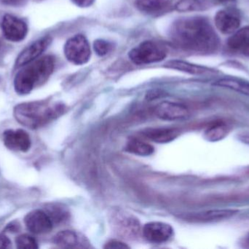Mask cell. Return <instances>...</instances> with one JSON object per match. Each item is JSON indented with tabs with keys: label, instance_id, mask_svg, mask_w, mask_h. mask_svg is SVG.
<instances>
[{
	"label": "cell",
	"instance_id": "cell-1",
	"mask_svg": "<svg viewBox=\"0 0 249 249\" xmlns=\"http://www.w3.org/2000/svg\"><path fill=\"white\" fill-rule=\"evenodd\" d=\"M169 37L178 48L196 54H213L219 46V38L213 26L200 16L177 19L171 25Z\"/></svg>",
	"mask_w": 249,
	"mask_h": 249
},
{
	"label": "cell",
	"instance_id": "cell-2",
	"mask_svg": "<svg viewBox=\"0 0 249 249\" xmlns=\"http://www.w3.org/2000/svg\"><path fill=\"white\" fill-rule=\"evenodd\" d=\"M64 111L62 105L51 104L45 101L24 102L15 108V118L18 122L30 129L43 127L61 115Z\"/></svg>",
	"mask_w": 249,
	"mask_h": 249
},
{
	"label": "cell",
	"instance_id": "cell-3",
	"mask_svg": "<svg viewBox=\"0 0 249 249\" xmlns=\"http://www.w3.org/2000/svg\"><path fill=\"white\" fill-rule=\"evenodd\" d=\"M55 59L46 56L23 66L14 79V88L19 95L30 93L36 86L45 83L52 74Z\"/></svg>",
	"mask_w": 249,
	"mask_h": 249
},
{
	"label": "cell",
	"instance_id": "cell-4",
	"mask_svg": "<svg viewBox=\"0 0 249 249\" xmlns=\"http://www.w3.org/2000/svg\"><path fill=\"white\" fill-rule=\"evenodd\" d=\"M168 49L163 44L152 40L143 41L130 50L128 57L136 65L159 62L166 58Z\"/></svg>",
	"mask_w": 249,
	"mask_h": 249
},
{
	"label": "cell",
	"instance_id": "cell-5",
	"mask_svg": "<svg viewBox=\"0 0 249 249\" xmlns=\"http://www.w3.org/2000/svg\"><path fill=\"white\" fill-rule=\"evenodd\" d=\"M64 54L70 62L75 65L86 64L91 56L90 44L83 35L71 37L64 45Z\"/></svg>",
	"mask_w": 249,
	"mask_h": 249
},
{
	"label": "cell",
	"instance_id": "cell-6",
	"mask_svg": "<svg viewBox=\"0 0 249 249\" xmlns=\"http://www.w3.org/2000/svg\"><path fill=\"white\" fill-rule=\"evenodd\" d=\"M111 222L117 235L125 239H136L140 234V224L138 219L130 213L123 211L114 212Z\"/></svg>",
	"mask_w": 249,
	"mask_h": 249
},
{
	"label": "cell",
	"instance_id": "cell-7",
	"mask_svg": "<svg viewBox=\"0 0 249 249\" xmlns=\"http://www.w3.org/2000/svg\"><path fill=\"white\" fill-rule=\"evenodd\" d=\"M1 28L4 37L13 42H20L27 35L28 26L26 22L12 15H4L1 19Z\"/></svg>",
	"mask_w": 249,
	"mask_h": 249
},
{
	"label": "cell",
	"instance_id": "cell-8",
	"mask_svg": "<svg viewBox=\"0 0 249 249\" xmlns=\"http://www.w3.org/2000/svg\"><path fill=\"white\" fill-rule=\"evenodd\" d=\"M26 228L32 233L43 235L52 230L53 223L45 211L35 210L29 212L24 219Z\"/></svg>",
	"mask_w": 249,
	"mask_h": 249
},
{
	"label": "cell",
	"instance_id": "cell-9",
	"mask_svg": "<svg viewBox=\"0 0 249 249\" xmlns=\"http://www.w3.org/2000/svg\"><path fill=\"white\" fill-rule=\"evenodd\" d=\"M142 235L145 239L153 244H162L168 241L174 234L172 227L163 222H152L142 228Z\"/></svg>",
	"mask_w": 249,
	"mask_h": 249
},
{
	"label": "cell",
	"instance_id": "cell-10",
	"mask_svg": "<svg viewBox=\"0 0 249 249\" xmlns=\"http://www.w3.org/2000/svg\"><path fill=\"white\" fill-rule=\"evenodd\" d=\"M155 114L160 119L165 121L184 120L190 115L188 108L184 105L168 101L161 102L157 105Z\"/></svg>",
	"mask_w": 249,
	"mask_h": 249
},
{
	"label": "cell",
	"instance_id": "cell-11",
	"mask_svg": "<svg viewBox=\"0 0 249 249\" xmlns=\"http://www.w3.org/2000/svg\"><path fill=\"white\" fill-rule=\"evenodd\" d=\"M2 137L6 147L15 152H27L32 146L29 134L23 130H6Z\"/></svg>",
	"mask_w": 249,
	"mask_h": 249
},
{
	"label": "cell",
	"instance_id": "cell-12",
	"mask_svg": "<svg viewBox=\"0 0 249 249\" xmlns=\"http://www.w3.org/2000/svg\"><path fill=\"white\" fill-rule=\"evenodd\" d=\"M216 29L225 35L236 32L241 24V19L236 12L232 10H222L217 12L214 18Z\"/></svg>",
	"mask_w": 249,
	"mask_h": 249
},
{
	"label": "cell",
	"instance_id": "cell-13",
	"mask_svg": "<svg viewBox=\"0 0 249 249\" xmlns=\"http://www.w3.org/2000/svg\"><path fill=\"white\" fill-rule=\"evenodd\" d=\"M52 39L50 37H45L31 44L23 50L18 57L16 67H20L32 62L39 57L51 44Z\"/></svg>",
	"mask_w": 249,
	"mask_h": 249
},
{
	"label": "cell",
	"instance_id": "cell-14",
	"mask_svg": "<svg viewBox=\"0 0 249 249\" xmlns=\"http://www.w3.org/2000/svg\"><path fill=\"white\" fill-rule=\"evenodd\" d=\"M171 0H136V7L141 13L150 16L165 14L171 9Z\"/></svg>",
	"mask_w": 249,
	"mask_h": 249
},
{
	"label": "cell",
	"instance_id": "cell-15",
	"mask_svg": "<svg viewBox=\"0 0 249 249\" xmlns=\"http://www.w3.org/2000/svg\"><path fill=\"white\" fill-rule=\"evenodd\" d=\"M239 212L235 209H216L191 215L189 219L195 222H213L228 219Z\"/></svg>",
	"mask_w": 249,
	"mask_h": 249
},
{
	"label": "cell",
	"instance_id": "cell-16",
	"mask_svg": "<svg viewBox=\"0 0 249 249\" xmlns=\"http://www.w3.org/2000/svg\"><path fill=\"white\" fill-rule=\"evenodd\" d=\"M228 45L231 50L247 55L249 51V26L241 28L228 39Z\"/></svg>",
	"mask_w": 249,
	"mask_h": 249
},
{
	"label": "cell",
	"instance_id": "cell-17",
	"mask_svg": "<svg viewBox=\"0 0 249 249\" xmlns=\"http://www.w3.org/2000/svg\"><path fill=\"white\" fill-rule=\"evenodd\" d=\"M143 136L158 143H167L175 140L178 136V131L171 128H149L142 132Z\"/></svg>",
	"mask_w": 249,
	"mask_h": 249
},
{
	"label": "cell",
	"instance_id": "cell-18",
	"mask_svg": "<svg viewBox=\"0 0 249 249\" xmlns=\"http://www.w3.org/2000/svg\"><path fill=\"white\" fill-rule=\"evenodd\" d=\"M165 67L173 69V70H180V71L193 75H203L206 74V73H216V71L213 69L191 64V63L181 61V60L169 61L165 64Z\"/></svg>",
	"mask_w": 249,
	"mask_h": 249
},
{
	"label": "cell",
	"instance_id": "cell-19",
	"mask_svg": "<svg viewBox=\"0 0 249 249\" xmlns=\"http://www.w3.org/2000/svg\"><path fill=\"white\" fill-rule=\"evenodd\" d=\"M213 86L225 88L249 96V83L241 79L225 77L216 80L213 83Z\"/></svg>",
	"mask_w": 249,
	"mask_h": 249
},
{
	"label": "cell",
	"instance_id": "cell-20",
	"mask_svg": "<svg viewBox=\"0 0 249 249\" xmlns=\"http://www.w3.org/2000/svg\"><path fill=\"white\" fill-rule=\"evenodd\" d=\"M54 244L60 248L72 249L79 247L80 239L74 231L64 230L58 232L54 237Z\"/></svg>",
	"mask_w": 249,
	"mask_h": 249
},
{
	"label": "cell",
	"instance_id": "cell-21",
	"mask_svg": "<svg viewBox=\"0 0 249 249\" xmlns=\"http://www.w3.org/2000/svg\"><path fill=\"white\" fill-rule=\"evenodd\" d=\"M210 7V3L208 0H180L175 6L178 12L203 11Z\"/></svg>",
	"mask_w": 249,
	"mask_h": 249
},
{
	"label": "cell",
	"instance_id": "cell-22",
	"mask_svg": "<svg viewBox=\"0 0 249 249\" xmlns=\"http://www.w3.org/2000/svg\"><path fill=\"white\" fill-rule=\"evenodd\" d=\"M229 127L225 123L219 122L211 126L204 133V137L209 142H218L223 140L229 134Z\"/></svg>",
	"mask_w": 249,
	"mask_h": 249
},
{
	"label": "cell",
	"instance_id": "cell-23",
	"mask_svg": "<svg viewBox=\"0 0 249 249\" xmlns=\"http://www.w3.org/2000/svg\"><path fill=\"white\" fill-rule=\"evenodd\" d=\"M125 149L127 152L140 156H150L154 152V148L151 145L137 139L130 140Z\"/></svg>",
	"mask_w": 249,
	"mask_h": 249
},
{
	"label": "cell",
	"instance_id": "cell-24",
	"mask_svg": "<svg viewBox=\"0 0 249 249\" xmlns=\"http://www.w3.org/2000/svg\"><path fill=\"white\" fill-rule=\"evenodd\" d=\"M52 220L53 223L59 224L67 219V210L59 205H50L45 211Z\"/></svg>",
	"mask_w": 249,
	"mask_h": 249
},
{
	"label": "cell",
	"instance_id": "cell-25",
	"mask_svg": "<svg viewBox=\"0 0 249 249\" xmlns=\"http://www.w3.org/2000/svg\"><path fill=\"white\" fill-rule=\"evenodd\" d=\"M93 49L98 56L104 57L107 55L113 49V44L105 39H99L95 40Z\"/></svg>",
	"mask_w": 249,
	"mask_h": 249
},
{
	"label": "cell",
	"instance_id": "cell-26",
	"mask_svg": "<svg viewBox=\"0 0 249 249\" xmlns=\"http://www.w3.org/2000/svg\"><path fill=\"white\" fill-rule=\"evenodd\" d=\"M16 247L19 249H38L37 243L33 237L29 235H21L16 240Z\"/></svg>",
	"mask_w": 249,
	"mask_h": 249
},
{
	"label": "cell",
	"instance_id": "cell-27",
	"mask_svg": "<svg viewBox=\"0 0 249 249\" xmlns=\"http://www.w3.org/2000/svg\"><path fill=\"white\" fill-rule=\"evenodd\" d=\"M105 249H129L128 246L126 245L122 241H117V240H112L109 242L107 243Z\"/></svg>",
	"mask_w": 249,
	"mask_h": 249
},
{
	"label": "cell",
	"instance_id": "cell-28",
	"mask_svg": "<svg viewBox=\"0 0 249 249\" xmlns=\"http://www.w3.org/2000/svg\"><path fill=\"white\" fill-rule=\"evenodd\" d=\"M71 1L77 7L86 8L91 6L95 0H71Z\"/></svg>",
	"mask_w": 249,
	"mask_h": 249
},
{
	"label": "cell",
	"instance_id": "cell-29",
	"mask_svg": "<svg viewBox=\"0 0 249 249\" xmlns=\"http://www.w3.org/2000/svg\"><path fill=\"white\" fill-rule=\"evenodd\" d=\"M12 243L10 240L6 235H0V249H10L12 247Z\"/></svg>",
	"mask_w": 249,
	"mask_h": 249
},
{
	"label": "cell",
	"instance_id": "cell-30",
	"mask_svg": "<svg viewBox=\"0 0 249 249\" xmlns=\"http://www.w3.org/2000/svg\"><path fill=\"white\" fill-rule=\"evenodd\" d=\"M26 0H1L3 4L6 5L12 6V7H18L22 5Z\"/></svg>",
	"mask_w": 249,
	"mask_h": 249
},
{
	"label": "cell",
	"instance_id": "cell-31",
	"mask_svg": "<svg viewBox=\"0 0 249 249\" xmlns=\"http://www.w3.org/2000/svg\"><path fill=\"white\" fill-rule=\"evenodd\" d=\"M20 229V225L18 222H12L10 225L7 227V230L10 232H16Z\"/></svg>",
	"mask_w": 249,
	"mask_h": 249
},
{
	"label": "cell",
	"instance_id": "cell-32",
	"mask_svg": "<svg viewBox=\"0 0 249 249\" xmlns=\"http://www.w3.org/2000/svg\"><path fill=\"white\" fill-rule=\"evenodd\" d=\"M241 245H242L243 248L249 249V232L243 238Z\"/></svg>",
	"mask_w": 249,
	"mask_h": 249
},
{
	"label": "cell",
	"instance_id": "cell-33",
	"mask_svg": "<svg viewBox=\"0 0 249 249\" xmlns=\"http://www.w3.org/2000/svg\"><path fill=\"white\" fill-rule=\"evenodd\" d=\"M217 1L224 4H229V3L235 2V0H217Z\"/></svg>",
	"mask_w": 249,
	"mask_h": 249
},
{
	"label": "cell",
	"instance_id": "cell-34",
	"mask_svg": "<svg viewBox=\"0 0 249 249\" xmlns=\"http://www.w3.org/2000/svg\"><path fill=\"white\" fill-rule=\"evenodd\" d=\"M241 139H242L243 141L245 142V143H249V135L243 136Z\"/></svg>",
	"mask_w": 249,
	"mask_h": 249
},
{
	"label": "cell",
	"instance_id": "cell-35",
	"mask_svg": "<svg viewBox=\"0 0 249 249\" xmlns=\"http://www.w3.org/2000/svg\"><path fill=\"white\" fill-rule=\"evenodd\" d=\"M246 56H248V57H249V52L247 53V55H246Z\"/></svg>",
	"mask_w": 249,
	"mask_h": 249
}]
</instances>
